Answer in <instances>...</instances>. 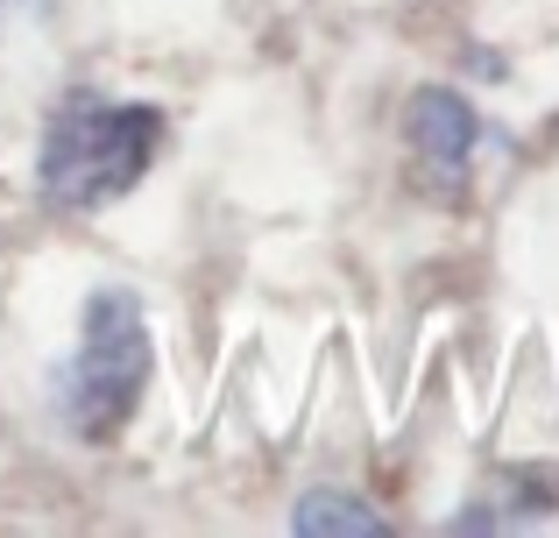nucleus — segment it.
<instances>
[{
    "mask_svg": "<svg viewBox=\"0 0 559 538\" xmlns=\"http://www.w3.org/2000/svg\"><path fill=\"white\" fill-rule=\"evenodd\" d=\"M404 142H411V164H418L425 192L461 199L467 170H475V150H481V113L461 93H447V85H425L404 113Z\"/></svg>",
    "mask_w": 559,
    "mask_h": 538,
    "instance_id": "7ed1b4c3",
    "label": "nucleus"
},
{
    "mask_svg": "<svg viewBox=\"0 0 559 538\" xmlns=\"http://www.w3.org/2000/svg\"><path fill=\"white\" fill-rule=\"evenodd\" d=\"M22 8H50V0H0V28H8V22H14Z\"/></svg>",
    "mask_w": 559,
    "mask_h": 538,
    "instance_id": "39448f33",
    "label": "nucleus"
},
{
    "mask_svg": "<svg viewBox=\"0 0 559 538\" xmlns=\"http://www.w3.org/2000/svg\"><path fill=\"white\" fill-rule=\"evenodd\" d=\"M164 150V107L150 99H99L71 93L64 107L43 121L36 142V184L50 206L85 213L121 199L128 184L150 170V156Z\"/></svg>",
    "mask_w": 559,
    "mask_h": 538,
    "instance_id": "f257e3e1",
    "label": "nucleus"
},
{
    "mask_svg": "<svg viewBox=\"0 0 559 538\" xmlns=\"http://www.w3.org/2000/svg\"><path fill=\"white\" fill-rule=\"evenodd\" d=\"M150 383V319H142L135 290H93L85 298V326L71 361L57 369V418L79 440H107L128 426Z\"/></svg>",
    "mask_w": 559,
    "mask_h": 538,
    "instance_id": "f03ea898",
    "label": "nucleus"
},
{
    "mask_svg": "<svg viewBox=\"0 0 559 538\" xmlns=\"http://www.w3.org/2000/svg\"><path fill=\"white\" fill-rule=\"evenodd\" d=\"M290 525L298 531H382V517L361 511L355 497H326V489H319V497H305L298 511H290Z\"/></svg>",
    "mask_w": 559,
    "mask_h": 538,
    "instance_id": "20e7f679",
    "label": "nucleus"
}]
</instances>
